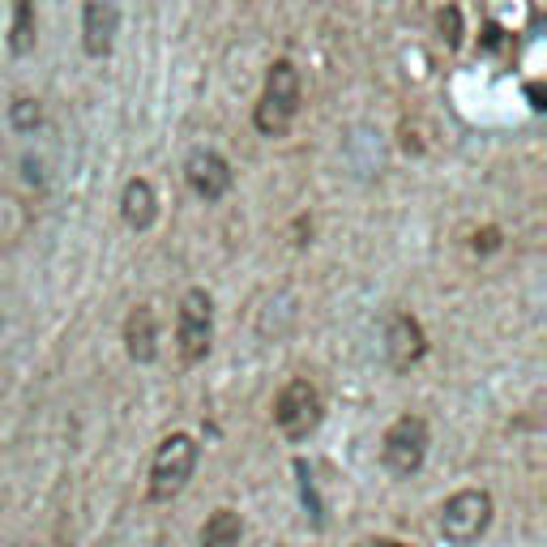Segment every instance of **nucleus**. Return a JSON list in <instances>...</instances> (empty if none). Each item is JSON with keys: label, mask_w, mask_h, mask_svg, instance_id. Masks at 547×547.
<instances>
[{"label": "nucleus", "mask_w": 547, "mask_h": 547, "mask_svg": "<svg viewBox=\"0 0 547 547\" xmlns=\"http://www.w3.org/2000/svg\"><path fill=\"white\" fill-rule=\"evenodd\" d=\"M295 116H300V69L291 60H274L265 73L262 98L253 107V124L265 137H283Z\"/></svg>", "instance_id": "nucleus-1"}, {"label": "nucleus", "mask_w": 547, "mask_h": 547, "mask_svg": "<svg viewBox=\"0 0 547 547\" xmlns=\"http://www.w3.org/2000/svg\"><path fill=\"white\" fill-rule=\"evenodd\" d=\"M441 539L453 547H471L479 543V535L492 526V496L483 488H466V492H453L441 504Z\"/></svg>", "instance_id": "nucleus-2"}, {"label": "nucleus", "mask_w": 547, "mask_h": 547, "mask_svg": "<svg viewBox=\"0 0 547 547\" xmlns=\"http://www.w3.org/2000/svg\"><path fill=\"white\" fill-rule=\"evenodd\" d=\"M321 415H325V406H321V394H316V385L304 381V377H295V381H286L278 389V398H274V424L283 432L286 441H309L312 432L321 428Z\"/></svg>", "instance_id": "nucleus-3"}, {"label": "nucleus", "mask_w": 547, "mask_h": 547, "mask_svg": "<svg viewBox=\"0 0 547 547\" xmlns=\"http://www.w3.org/2000/svg\"><path fill=\"white\" fill-rule=\"evenodd\" d=\"M197 466V441L189 432H171L163 445L154 449V466H150V500H171L184 492Z\"/></svg>", "instance_id": "nucleus-4"}, {"label": "nucleus", "mask_w": 547, "mask_h": 547, "mask_svg": "<svg viewBox=\"0 0 547 547\" xmlns=\"http://www.w3.org/2000/svg\"><path fill=\"white\" fill-rule=\"evenodd\" d=\"M210 338H215V300L210 291L192 286L176 312V351L184 363H201L210 351Z\"/></svg>", "instance_id": "nucleus-5"}, {"label": "nucleus", "mask_w": 547, "mask_h": 547, "mask_svg": "<svg viewBox=\"0 0 547 547\" xmlns=\"http://www.w3.org/2000/svg\"><path fill=\"white\" fill-rule=\"evenodd\" d=\"M424 457H428V424H424L419 415L394 419L389 432H385V441H381L385 471L398 475V479H410L419 466H424Z\"/></svg>", "instance_id": "nucleus-6"}, {"label": "nucleus", "mask_w": 547, "mask_h": 547, "mask_svg": "<svg viewBox=\"0 0 547 547\" xmlns=\"http://www.w3.org/2000/svg\"><path fill=\"white\" fill-rule=\"evenodd\" d=\"M184 180H189V189L201 197V201H223L231 184H236V176H231V163L218 154V150H192L189 163H184Z\"/></svg>", "instance_id": "nucleus-7"}, {"label": "nucleus", "mask_w": 547, "mask_h": 547, "mask_svg": "<svg viewBox=\"0 0 547 547\" xmlns=\"http://www.w3.org/2000/svg\"><path fill=\"white\" fill-rule=\"evenodd\" d=\"M428 351V342H424V325L410 316V312H394L389 321H385V359L406 372L410 363H419Z\"/></svg>", "instance_id": "nucleus-8"}, {"label": "nucleus", "mask_w": 547, "mask_h": 547, "mask_svg": "<svg viewBox=\"0 0 547 547\" xmlns=\"http://www.w3.org/2000/svg\"><path fill=\"white\" fill-rule=\"evenodd\" d=\"M116 26L120 13L112 0H86V9H82V48H86V56L103 60L116 43Z\"/></svg>", "instance_id": "nucleus-9"}, {"label": "nucleus", "mask_w": 547, "mask_h": 547, "mask_svg": "<svg viewBox=\"0 0 547 547\" xmlns=\"http://www.w3.org/2000/svg\"><path fill=\"white\" fill-rule=\"evenodd\" d=\"M124 351L137 363H150L159 356V325H154V309L150 304H137L124 316Z\"/></svg>", "instance_id": "nucleus-10"}, {"label": "nucleus", "mask_w": 547, "mask_h": 547, "mask_svg": "<svg viewBox=\"0 0 547 547\" xmlns=\"http://www.w3.org/2000/svg\"><path fill=\"white\" fill-rule=\"evenodd\" d=\"M120 218L133 227V231H150L154 227V218H159V192L150 180H129L124 192H120Z\"/></svg>", "instance_id": "nucleus-11"}, {"label": "nucleus", "mask_w": 547, "mask_h": 547, "mask_svg": "<svg viewBox=\"0 0 547 547\" xmlns=\"http://www.w3.org/2000/svg\"><path fill=\"white\" fill-rule=\"evenodd\" d=\"M239 539H244V522L231 509H215L201 526V547H239Z\"/></svg>", "instance_id": "nucleus-12"}, {"label": "nucleus", "mask_w": 547, "mask_h": 547, "mask_svg": "<svg viewBox=\"0 0 547 547\" xmlns=\"http://www.w3.org/2000/svg\"><path fill=\"white\" fill-rule=\"evenodd\" d=\"M35 39H39L35 4H30V0H13V26H9V48H13V56L35 51Z\"/></svg>", "instance_id": "nucleus-13"}, {"label": "nucleus", "mask_w": 547, "mask_h": 547, "mask_svg": "<svg viewBox=\"0 0 547 547\" xmlns=\"http://www.w3.org/2000/svg\"><path fill=\"white\" fill-rule=\"evenodd\" d=\"M9 124L18 129V133H35L39 124H43V107H39V98H13V107H9Z\"/></svg>", "instance_id": "nucleus-14"}, {"label": "nucleus", "mask_w": 547, "mask_h": 547, "mask_svg": "<svg viewBox=\"0 0 547 547\" xmlns=\"http://www.w3.org/2000/svg\"><path fill=\"white\" fill-rule=\"evenodd\" d=\"M436 30H441V39H445L449 48H457L462 35H466V26H462V9H457V4H445V9L436 13Z\"/></svg>", "instance_id": "nucleus-15"}, {"label": "nucleus", "mask_w": 547, "mask_h": 547, "mask_svg": "<svg viewBox=\"0 0 547 547\" xmlns=\"http://www.w3.org/2000/svg\"><path fill=\"white\" fill-rule=\"evenodd\" d=\"M496 244H500V231H492V227H488L483 236H475V253H492Z\"/></svg>", "instance_id": "nucleus-16"}, {"label": "nucleus", "mask_w": 547, "mask_h": 547, "mask_svg": "<svg viewBox=\"0 0 547 547\" xmlns=\"http://www.w3.org/2000/svg\"><path fill=\"white\" fill-rule=\"evenodd\" d=\"M359 547H402L398 539H368V543H359Z\"/></svg>", "instance_id": "nucleus-17"}]
</instances>
